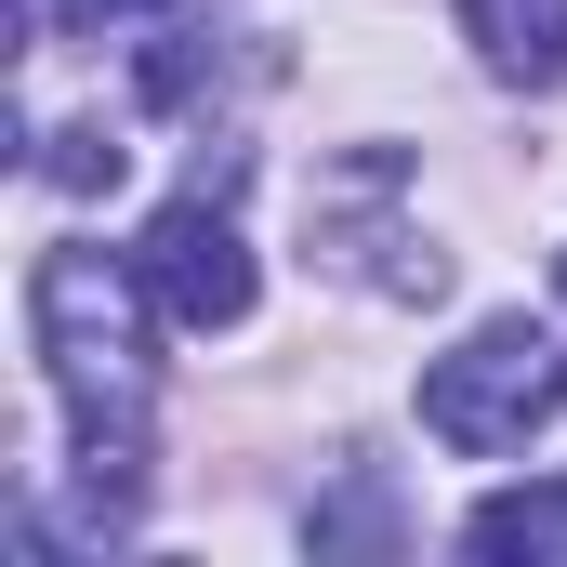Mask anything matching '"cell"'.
Here are the masks:
<instances>
[{
	"instance_id": "6da1fadb",
	"label": "cell",
	"mask_w": 567,
	"mask_h": 567,
	"mask_svg": "<svg viewBox=\"0 0 567 567\" xmlns=\"http://www.w3.org/2000/svg\"><path fill=\"white\" fill-rule=\"evenodd\" d=\"M145 317H158L145 265H120V251H40L27 330H40V370H53L80 449H145V396H158Z\"/></svg>"
},
{
	"instance_id": "7a4b0ae2",
	"label": "cell",
	"mask_w": 567,
	"mask_h": 567,
	"mask_svg": "<svg viewBox=\"0 0 567 567\" xmlns=\"http://www.w3.org/2000/svg\"><path fill=\"white\" fill-rule=\"evenodd\" d=\"M555 396H567V357L528 330V317H488V330H462V343L423 370V435L462 449V462H502V449L542 435Z\"/></svg>"
},
{
	"instance_id": "3957f363",
	"label": "cell",
	"mask_w": 567,
	"mask_h": 567,
	"mask_svg": "<svg viewBox=\"0 0 567 567\" xmlns=\"http://www.w3.org/2000/svg\"><path fill=\"white\" fill-rule=\"evenodd\" d=\"M225 185H238V158H225V172H198L185 198H158V225H145V251H133L172 330H238V317H251V290H265L251 238H238V212H225Z\"/></svg>"
},
{
	"instance_id": "277c9868",
	"label": "cell",
	"mask_w": 567,
	"mask_h": 567,
	"mask_svg": "<svg viewBox=\"0 0 567 567\" xmlns=\"http://www.w3.org/2000/svg\"><path fill=\"white\" fill-rule=\"evenodd\" d=\"M462 40L502 93H555L567 80V0H462Z\"/></svg>"
},
{
	"instance_id": "5b68a950",
	"label": "cell",
	"mask_w": 567,
	"mask_h": 567,
	"mask_svg": "<svg viewBox=\"0 0 567 567\" xmlns=\"http://www.w3.org/2000/svg\"><path fill=\"white\" fill-rule=\"evenodd\" d=\"M462 542H475V555H555V542H567V502L502 488V502H475V515H462Z\"/></svg>"
},
{
	"instance_id": "8992f818",
	"label": "cell",
	"mask_w": 567,
	"mask_h": 567,
	"mask_svg": "<svg viewBox=\"0 0 567 567\" xmlns=\"http://www.w3.org/2000/svg\"><path fill=\"white\" fill-rule=\"evenodd\" d=\"M120 172H133V145L106 133V120H80V133H53V145H40V185H66V198H106Z\"/></svg>"
},
{
	"instance_id": "52a82bcc",
	"label": "cell",
	"mask_w": 567,
	"mask_h": 567,
	"mask_svg": "<svg viewBox=\"0 0 567 567\" xmlns=\"http://www.w3.org/2000/svg\"><path fill=\"white\" fill-rule=\"evenodd\" d=\"M66 13H80V27H106V13H158V0H66Z\"/></svg>"
},
{
	"instance_id": "ba28073f",
	"label": "cell",
	"mask_w": 567,
	"mask_h": 567,
	"mask_svg": "<svg viewBox=\"0 0 567 567\" xmlns=\"http://www.w3.org/2000/svg\"><path fill=\"white\" fill-rule=\"evenodd\" d=\"M555 290H567V251H555Z\"/></svg>"
}]
</instances>
